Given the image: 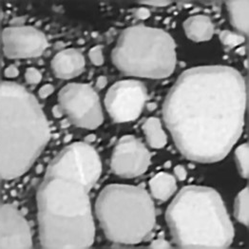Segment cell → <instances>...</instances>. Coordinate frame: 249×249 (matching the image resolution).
Wrapping results in <instances>:
<instances>
[{
    "label": "cell",
    "instance_id": "obj_19",
    "mask_svg": "<svg viewBox=\"0 0 249 249\" xmlns=\"http://www.w3.org/2000/svg\"><path fill=\"white\" fill-rule=\"evenodd\" d=\"M235 160L239 173L243 178L248 179L249 176V144L239 145L235 151Z\"/></svg>",
    "mask_w": 249,
    "mask_h": 249
},
{
    "label": "cell",
    "instance_id": "obj_18",
    "mask_svg": "<svg viewBox=\"0 0 249 249\" xmlns=\"http://www.w3.org/2000/svg\"><path fill=\"white\" fill-rule=\"evenodd\" d=\"M234 215L238 222L245 226L249 224V189L244 188L236 197L234 205Z\"/></svg>",
    "mask_w": 249,
    "mask_h": 249
},
{
    "label": "cell",
    "instance_id": "obj_23",
    "mask_svg": "<svg viewBox=\"0 0 249 249\" xmlns=\"http://www.w3.org/2000/svg\"><path fill=\"white\" fill-rule=\"evenodd\" d=\"M169 243L166 241L164 237H159L155 241H153L150 245V249H170Z\"/></svg>",
    "mask_w": 249,
    "mask_h": 249
},
{
    "label": "cell",
    "instance_id": "obj_13",
    "mask_svg": "<svg viewBox=\"0 0 249 249\" xmlns=\"http://www.w3.org/2000/svg\"><path fill=\"white\" fill-rule=\"evenodd\" d=\"M86 61L83 54L75 49H66L55 54L52 60V70L60 79H71L82 73Z\"/></svg>",
    "mask_w": 249,
    "mask_h": 249
},
{
    "label": "cell",
    "instance_id": "obj_30",
    "mask_svg": "<svg viewBox=\"0 0 249 249\" xmlns=\"http://www.w3.org/2000/svg\"><path fill=\"white\" fill-rule=\"evenodd\" d=\"M2 20H3V12H2V8H1V4H0V32H1Z\"/></svg>",
    "mask_w": 249,
    "mask_h": 249
},
{
    "label": "cell",
    "instance_id": "obj_3",
    "mask_svg": "<svg viewBox=\"0 0 249 249\" xmlns=\"http://www.w3.org/2000/svg\"><path fill=\"white\" fill-rule=\"evenodd\" d=\"M89 192L77 180L45 175L37 192L39 237L44 249L92 246L95 226Z\"/></svg>",
    "mask_w": 249,
    "mask_h": 249
},
{
    "label": "cell",
    "instance_id": "obj_5",
    "mask_svg": "<svg viewBox=\"0 0 249 249\" xmlns=\"http://www.w3.org/2000/svg\"><path fill=\"white\" fill-rule=\"evenodd\" d=\"M95 213L106 237L121 245L145 241L156 224L154 204L143 187L107 186L97 197Z\"/></svg>",
    "mask_w": 249,
    "mask_h": 249
},
{
    "label": "cell",
    "instance_id": "obj_27",
    "mask_svg": "<svg viewBox=\"0 0 249 249\" xmlns=\"http://www.w3.org/2000/svg\"><path fill=\"white\" fill-rule=\"evenodd\" d=\"M18 74L19 71L15 66H10L5 70V75L7 78H16L17 76H18Z\"/></svg>",
    "mask_w": 249,
    "mask_h": 249
},
{
    "label": "cell",
    "instance_id": "obj_15",
    "mask_svg": "<svg viewBox=\"0 0 249 249\" xmlns=\"http://www.w3.org/2000/svg\"><path fill=\"white\" fill-rule=\"evenodd\" d=\"M175 178L166 172L156 174L149 182V189L152 196L161 202L168 200L176 191Z\"/></svg>",
    "mask_w": 249,
    "mask_h": 249
},
{
    "label": "cell",
    "instance_id": "obj_26",
    "mask_svg": "<svg viewBox=\"0 0 249 249\" xmlns=\"http://www.w3.org/2000/svg\"><path fill=\"white\" fill-rule=\"evenodd\" d=\"M140 3L145 4V5H149V6H153V7H166V6H168L171 2H170V1L152 0V1H140Z\"/></svg>",
    "mask_w": 249,
    "mask_h": 249
},
{
    "label": "cell",
    "instance_id": "obj_6",
    "mask_svg": "<svg viewBox=\"0 0 249 249\" xmlns=\"http://www.w3.org/2000/svg\"><path fill=\"white\" fill-rule=\"evenodd\" d=\"M111 58L114 66L126 75L166 78L176 68V45L163 30L134 26L122 33Z\"/></svg>",
    "mask_w": 249,
    "mask_h": 249
},
{
    "label": "cell",
    "instance_id": "obj_29",
    "mask_svg": "<svg viewBox=\"0 0 249 249\" xmlns=\"http://www.w3.org/2000/svg\"><path fill=\"white\" fill-rule=\"evenodd\" d=\"M107 78H106L105 76H100V77H98V79H97V81H96V87H97L98 89H104L105 87L107 86Z\"/></svg>",
    "mask_w": 249,
    "mask_h": 249
},
{
    "label": "cell",
    "instance_id": "obj_10",
    "mask_svg": "<svg viewBox=\"0 0 249 249\" xmlns=\"http://www.w3.org/2000/svg\"><path fill=\"white\" fill-rule=\"evenodd\" d=\"M3 52L10 59H29L42 55L48 48V39L32 26H14L1 33Z\"/></svg>",
    "mask_w": 249,
    "mask_h": 249
},
{
    "label": "cell",
    "instance_id": "obj_25",
    "mask_svg": "<svg viewBox=\"0 0 249 249\" xmlns=\"http://www.w3.org/2000/svg\"><path fill=\"white\" fill-rule=\"evenodd\" d=\"M174 173L175 176L180 180V181H185L187 176V170L183 166H177L174 168Z\"/></svg>",
    "mask_w": 249,
    "mask_h": 249
},
{
    "label": "cell",
    "instance_id": "obj_16",
    "mask_svg": "<svg viewBox=\"0 0 249 249\" xmlns=\"http://www.w3.org/2000/svg\"><path fill=\"white\" fill-rule=\"evenodd\" d=\"M230 22L241 34L248 35L249 28V1H229L227 2Z\"/></svg>",
    "mask_w": 249,
    "mask_h": 249
},
{
    "label": "cell",
    "instance_id": "obj_14",
    "mask_svg": "<svg viewBox=\"0 0 249 249\" xmlns=\"http://www.w3.org/2000/svg\"><path fill=\"white\" fill-rule=\"evenodd\" d=\"M184 30L187 37L194 42L208 41L215 33L211 19L206 16H193L184 22Z\"/></svg>",
    "mask_w": 249,
    "mask_h": 249
},
{
    "label": "cell",
    "instance_id": "obj_17",
    "mask_svg": "<svg viewBox=\"0 0 249 249\" xmlns=\"http://www.w3.org/2000/svg\"><path fill=\"white\" fill-rule=\"evenodd\" d=\"M146 142L153 148H163L166 144V132L158 118L151 117L143 124Z\"/></svg>",
    "mask_w": 249,
    "mask_h": 249
},
{
    "label": "cell",
    "instance_id": "obj_4",
    "mask_svg": "<svg viewBox=\"0 0 249 249\" xmlns=\"http://www.w3.org/2000/svg\"><path fill=\"white\" fill-rule=\"evenodd\" d=\"M166 220L181 249H228L234 239L224 202L210 187H184L167 208Z\"/></svg>",
    "mask_w": 249,
    "mask_h": 249
},
{
    "label": "cell",
    "instance_id": "obj_8",
    "mask_svg": "<svg viewBox=\"0 0 249 249\" xmlns=\"http://www.w3.org/2000/svg\"><path fill=\"white\" fill-rule=\"evenodd\" d=\"M58 102L62 113L78 127L95 129L103 123L100 99L89 85L68 84L58 93Z\"/></svg>",
    "mask_w": 249,
    "mask_h": 249
},
{
    "label": "cell",
    "instance_id": "obj_12",
    "mask_svg": "<svg viewBox=\"0 0 249 249\" xmlns=\"http://www.w3.org/2000/svg\"><path fill=\"white\" fill-rule=\"evenodd\" d=\"M0 248L25 249L33 248L29 223L18 208L2 201L0 191Z\"/></svg>",
    "mask_w": 249,
    "mask_h": 249
},
{
    "label": "cell",
    "instance_id": "obj_22",
    "mask_svg": "<svg viewBox=\"0 0 249 249\" xmlns=\"http://www.w3.org/2000/svg\"><path fill=\"white\" fill-rule=\"evenodd\" d=\"M25 79L27 83L31 85L40 83L42 80L41 72L36 68H29L25 72Z\"/></svg>",
    "mask_w": 249,
    "mask_h": 249
},
{
    "label": "cell",
    "instance_id": "obj_11",
    "mask_svg": "<svg viewBox=\"0 0 249 249\" xmlns=\"http://www.w3.org/2000/svg\"><path fill=\"white\" fill-rule=\"evenodd\" d=\"M151 155L145 145L131 135L122 137L111 155L113 173L123 178H134L144 174L150 165Z\"/></svg>",
    "mask_w": 249,
    "mask_h": 249
},
{
    "label": "cell",
    "instance_id": "obj_1",
    "mask_svg": "<svg viewBox=\"0 0 249 249\" xmlns=\"http://www.w3.org/2000/svg\"><path fill=\"white\" fill-rule=\"evenodd\" d=\"M248 103L242 74L227 66L187 70L170 89L164 119L182 154L191 161L224 159L241 137Z\"/></svg>",
    "mask_w": 249,
    "mask_h": 249
},
{
    "label": "cell",
    "instance_id": "obj_2",
    "mask_svg": "<svg viewBox=\"0 0 249 249\" xmlns=\"http://www.w3.org/2000/svg\"><path fill=\"white\" fill-rule=\"evenodd\" d=\"M51 137L37 99L19 84H0V180L25 174Z\"/></svg>",
    "mask_w": 249,
    "mask_h": 249
},
{
    "label": "cell",
    "instance_id": "obj_9",
    "mask_svg": "<svg viewBox=\"0 0 249 249\" xmlns=\"http://www.w3.org/2000/svg\"><path fill=\"white\" fill-rule=\"evenodd\" d=\"M146 101V89L137 80H124L111 86L105 97L109 116L117 123L137 119Z\"/></svg>",
    "mask_w": 249,
    "mask_h": 249
},
{
    "label": "cell",
    "instance_id": "obj_20",
    "mask_svg": "<svg viewBox=\"0 0 249 249\" xmlns=\"http://www.w3.org/2000/svg\"><path fill=\"white\" fill-rule=\"evenodd\" d=\"M220 40L229 48H235L242 45L246 39L245 36L240 34H236L230 31H223L220 34Z\"/></svg>",
    "mask_w": 249,
    "mask_h": 249
},
{
    "label": "cell",
    "instance_id": "obj_28",
    "mask_svg": "<svg viewBox=\"0 0 249 249\" xmlns=\"http://www.w3.org/2000/svg\"><path fill=\"white\" fill-rule=\"evenodd\" d=\"M136 16L141 18V19H146L150 14H149V11L147 9H144V8H141L139 9L137 12H136Z\"/></svg>",
    "mask_w": 249,
    "mask_h": 249
},
{
    "label": "cell",
    "instance_id": "obj_7",
    "mask_svg": "<svg viewBox=\"0 0 249 249\" xmlns=\"http://www.w3.org/2000/svg\"><path fill=\"white\" fill-rule=\"evenodd\" d=\"M101 173L102 164L97 151L81 142L66 146L46 171L48 176H64L77 180L89 191L99 181Z\"/></svg>",
    "mask_w": 249,
    "mask_h": 249
},
{
    "label": "cell",
    "instance_id": "obj_21",
    "mask_svg": "<svg viewBox=\"0 0 249 249\" xmlns=\"http://www.w3.org/2000/svg\"><path fill=\"white\" fill-rule=\"evenodd\" d=\"M89 57L95 66H102L104 64V53L102 47L95 46L92 49H90L89 53Z\"/></svg>",
    "mask_w": 249,
    "mask_h": 249
},
{
    "label": "cell",
    "instance_id": "obj_24",
    "mask_svg": "<svg viewBox=\"0 0 249 249\" xmlns=\"http://www.w3.org/2000/svg\"><path fill=\"white\" fill-rule=\"evenodd\" d=\"M53 91H54L53 86H52L50 84H47V85H44L41 89H39L38 95L42 99H45V98H48L49 96H51L53 93Z\"/></svg>",
    "mask_w": 249,
    "mask_h": 249
}]
</instances>
